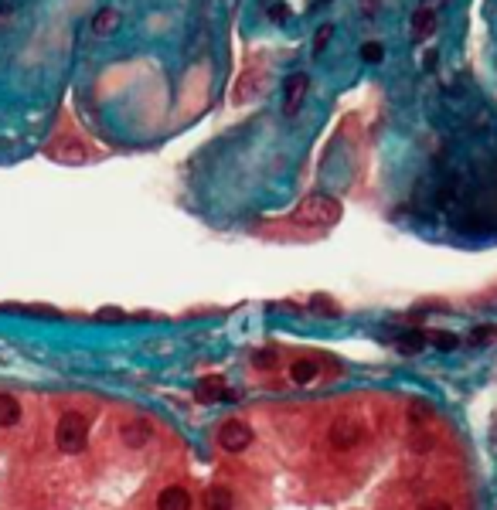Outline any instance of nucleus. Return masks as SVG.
<instances>
[{
  "label": "nucleus",
  "instance_id": "f3484780",
  "mask_svg": "<svg viewBox=\"0 0 497 510\" xmlns=\"http://www.w3.org/2000/svg\"><path fill=\"white\" fill-rule=\"evenodd\" d=\"M334 38V27L331 24H320L314 34V54H324V48H327V41Z\"/></svg>",
  "mask_w": 497,
  "mask_h": 510
},
{
  "label": "nucleus",
  "instance_id": "a211bd4d",
  "mask_svg": "<svg viewBox=\"0 0 497 510\" xmlns=\"http://www.w3.org/2000/svg\"><path fill=\"white\" fill-rule=\"evenodd\" d=\"M361 58L375 65V61H382V58H385V48H382V45H375V41H368V45H361Z\"/></svg>",
  "mask_w": 497,
  "mask_h": 510
},
{
  "label": "nucleus",
  "instance_id": "412c9836",
  "mask_svg": "<svg viewBox=\"0 0 497 510\" xmlns=\"http://www.w3.org/2000/svg\"><path fill=\"white\" fill-rule=\"evenodd\" d=\"M99 320H127L123 309H99Z\"/></svg>",
  "mask_w": 497,
  "mask_h": 510
},
{
  "label": "nucleus",
  "instance_id": "aec40b11",
  "mask_svg": "<svg viewBox=\"0 0 497 510\" xmlns=\"http://www.w3.org/2000/svg\"><path fill=\"white\" fill-rule=\"evenodd\" d=\"M409 446H412V453H429V449H433V435L422 432V435H416Z\"/></svg>",
  "mask_w": 497,
  "mask_h": 510
},
{
  "label": "nucleus",
  "instance_id": "5701e85b",
  "mask_svg": "<svg viewBox=\"0 0 497 510\" xmlns=\"http://www.w3.org/2000/svg\"><path fill=\"white\" fill-rule=\"evenodd\" d=\"M269 17H273V21H287V3H276V7L269 10Z\"/></svg>",
  "mask_w": 497,
  "mask_h": 510
},
{
  "label": "nucleus",
  "instance_id": "9b49d317",
  "mask_svg": "<svg viewBox=\"0 0 497 510\" xmlns=\"http://www.w3.org/2000/svg\"><path fill=\"white\" fill-rule=\"evenodd\" d=\"M120 21H123V17H120L116 7H99L96 17H92V31H96V34H113V31L120 27Z\"/></svg>",
  "mask_w": 497,
  "mask_h": 510
},
{
  "label": "nucleus",
  "instance_id": "20e7f679",
  "mask_svg": "<svg viewBox=\"0 0 497 510\" xmlns=\"http://www.w3.org/2000/svg\"><path fill=\"white\" fill-rule=\"evenodd\" d=\"M365 439V432H361V425L354 422V418H338V422H331V429H327V442L334 446V449H354L358 442Z\"/></svg>",
  "mask_w": 497,
  "mask_h": 510
},
{
  "label": "nucleus",
  "instance_id": "dca6fc26",
  "mask_svg": "<svg viewBox=\"0 0 497 510\" xmlns=\"http://www.w3.org/2000/svg\"><path fill=\"white\" fill-rule=\"evenodd\" d=\"M426 340H429L433 347H440V351H453V347H460V337H456V333H446V330L426 333Z\"/></svg>",
  "mask_w": 497,
  "mask_h": 510
},
{
  "label": "nucleus",
  "instance_id": "1a4fd4ad",
  "mask_svg": "<svg viewBox=\"0 0 497 510\" xmlns=\"http://www.w3.org/2000/svg\"><path fill=\"white\" fill-rule=\"evenodd\" d=\"M194 395H198V402L211 405V402H222V398H229V388H225V381H222L218 374H208V378H201V381H198Z\"/></svg>",
  "mask_w": 497,
  "mask_h": 510
},
{
  "label": "nucleus",
  "instance_id": "2eb2a0df",
  "mask_svg": "<svg viewBox=\"0 0 497 510\" xmlns=\"http://www.w3.org/2000/svg\"><path fill=\"white\" fill-rule=\"evenodd\" d=\"M470 340L473 347H484V344H494L497 340V323H480V327H473L470 330Z\"/></svg>",
  "mask_w": 497,
  "mask_h": 510
},
{
  "label": "nucleus",
  "instance_id": "6e6552de",
  "mask_svg": "<svg viewBox=\"0 0 497 510\" xmlns=\"http://www.w3.org/2000/svg\"><path fill=\"white\" fill-rule=\"evenodd\" d=\"M191 493L184 486H164L157 493V510H191Z\"/></svg>",
  "mask_w": 497,
  "mask_h": 510
},
{
  "label": "nucleus",
  "instance_id": "f257e3e1",
  "mask_svg": "<svg viewBox=\"0 0 497 510\" xmlns=\"http://www.w3.org/2000/svg\"><path fill=\"white\" fill-rule=\"evenodd\" d=\"M55 446L65 456H79L82 449L89 446V422L82 411H65L55 425Z\"/></svg>",
  "mask_w": 497,
  "mask_h": 510
},
{
  "label": "nucleus",
  "instance_id": "f8f14e48",
  "mask_svg": "<svg viewBox=\"0 0 497 510\" xmlns=\"http://www.w3.org/2000/svg\"><path fill=\"white\" fill-rule=\"evenodd\" d=\"M21 422V402L14 395H3L0 391V429H10Z\"/></svg>",
  "mask_w": 497,
  "mask_h": 510
},
{
  "label": "nucleus",
  "instance_id": "b1692460",
  "mask_svg": "<svg viewBox=\"0 0 497 510\" xmlns=\"http://www.w3.org/2000/svg\"><path fill=\"white\" fill-rule=\"evenodd\" d=\"M419 510H453V507H449L446 500H429V504H422Z\"/></svg>",
  "mask_w": 497,
  "mask_h": 510
},
{
  "label": "nucleus",
  "instance_id": "6ab92c4d",
  "mask_svg": "<svg viewBox=\"0 0 497 510\" xmlns=\"http://www.w3.org/2000/svg\"><path fill=\"white\" fill-rule=\"evenodd\" d=\"M276 360H280V354H276V351H259V354H256V367L269 371V367H276Z\"/></svg>",
  "mask_w": 497,
  "mask_h": 510
},
{
  "label": "nucleus",
  "instance_id": "393cba45",
  "mask_svg": "<svg viewBox=\"0 0 497 510\" xmlns=\"http://www.w3.org/2000/svg\"><path fill=\"white\" fill-rule=\"evenodd\" d=\"M422 3H426V7H446L449 0H422Z\"/></svg>",
  "mask_w": 497,
  "mask_h": 510
},
{
  "label": "nucleus",
  "instance_id": "7ed1b4c3",
  "mask_svg": "<svg viewBox=\"0 0 497 510\" xmlns=\"http://www.w3.org/2000/svg\"><path fill=\"white\" fill-rule=\"evenodd\" d=\"M252 439H256L252 425H245V422H238V418L225 422V425L218 429V442H222L225 453H242V449H249Z\"/></svg>",
  "mask_w": 497,
  "mask_h": 510
},
{
  "label": "nucleus",
  "instance_id": "4be33fe9",
  "mask_svg": "<svg viewBox=\"0 0 497 510\" xmlns=\"http://www.w3.org/2000/svg\"><path fill=\"white\" fill-rule=\"evenodd\" d=\"M314 306L320 309V313H338V306H334V303H327L324 296H314Z\"/></svg>",
  "mask_w": 497,
  "mask_h": 510
},
{
  "label": "nucleus",
  "instance_id": "39448f33",
  "mask_svg": "<svg viewBox=\"0 0 497 510\" xmlns=\"http://www.w3.org/2000/svg\"><path fill=\"white\" fill-rule=\"evenodd\" d=\"M307 89H310V78L303 75V72H296V75L287 78V96H283V112L287 116H296L300 112V105H303V99H307Z\"/></svg>",
  "mask_w": 497,
  "mask_h": 510
},
{
  "label": "nucleus",
  "instance_id": "0eeeda50",
  "mask_svg": "<svg viewBox=\"0 0 497 510\" xmlns=\"http://www.w3.org/2000/svg\"><path fill=\"white\" fill-rule=\"evenodd\" d=\"M433 31H436V10H433V7H426V3H419L416 10H412V24H409L412 41H426Z\"/></svg>",
  "mask_w": 497,
  "mask_h": 510
},
{
  "label": "nucleus",
  "instance_id": "423d86ee",
  "mask_svg": "<svg viewBox=\"0 0 497 510\" xmlns=\"http://www.w3.org/2000/svg\"><path fill=\"white\" fill-rule=\"evenodd\" d=\"M150 435H154V429H150L147 418H133V422H127V425L120 429V439H123L127 449H143V446L150 442Z\"/></svg>",
  "mask_w": 497,
  "mask_h": 510
},
{
  "label": "nucleus",
  "instance_id": "4468645a",
  "mask_svg": "<svg viewBox=\"0 0 497 510\" xmlns=\"http://www.w3.org/2000/svg\"><path fill=\"white\" fill-rule=\"evenodd\" d=\"M289 378L296 384H310L317 378V364L314 360H293L289 364Z\"/></svg>",
  "mask_w": 497,
  "mask_h": 510
},
{
  "label": "nucleus",
  "instance_id": "ddd939ff",
  "mask_svg": "<svg viewBox=\"0 0 497 510\" xmlns=\"http://www.w3.org/2000/svg\"><path fill=\"white\" fill-rule=\"evenodd\" d=\"M395 344H398V351H402V354H419V351L426 347V333L405 330V333H398V337H395Z\"/></svg>",
  "mask_w": 497,
  "mask_h": 510
},
{
  "label": "nucleus",
  "instance_id": "f03ea898",
  "mask_svg": "<svg viewBox=\"0 0 497 510\" xmlns=\"http://www.w3.org/2000/svg\"><path fill=\"white\" fill-rule=\"evenodd\" d=\"M293 221H300V225H334V221H340V201L331 194H314V198L296 204Z\"/></svg>",
  "mask_w": 497,
  "mask_h": 510
},
{
  "label": "nucleus",
  "instance_id": "9d476101",
  "mask_svg": "<svg viewBox=\"0 0 497 510\" xmlns=\"http://www.w3.org/2000/svg\"><path fill=\"white\" fill-rule=\"evenodd\" d=\"M201 507L205 510H232L236 507V497L229 486H208L205 497H201Z\"/></svg>",
  "mask_w": 497,
  "mask_h": 510
}]
</instances>
